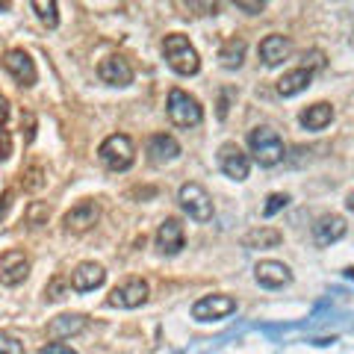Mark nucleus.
I'll list each match as a JSON object with an SVG mask.
<instances>
[{"mask_svg":"<svg viewBox=\"0 0 354 354\" xmlns=\"http://www.w3.org/2000/svg\"><path fill=\"white\" fill-rule=\"evenodd\" d=\"M162 57L169 62V68L177 71L180 77H192L201 68V59H198V50L189 44V39L180 36V32H171L162 41Z\"/></svg>","mask_w":354,"mask_h":354,"instance_id":"f257e3e1","label":"nucleus"},{"mask_svg":"<svg viewBox=\"0 0 354 354\" xmlns=\"http://www.w3.org/2000/svg\"><path fill=\"white\" fill-rule=\"evenodd\" d=\"M248 148H251V157L263 169H272V165H278L283 160V139L274 127H254L248 133Z\"/></svg>","mask_w":354,"mask_h":354,"instance_id":"f03ea898","label":"nucleus"},{"mask_svg":"<svg viewBox=\"0 0 354 354\" xmlns=\"http://www.w3.org/2000/svg\"><path fill=\"white\" fill-rule=\"evenodd\" d=\"M97 157L106 165L109 171H127L133 162H136V148H133V139L124 133H113L101 142L97 148Z\"/></svg>","mask_w":354,"mask_h":354,"instance_id":"7ed1b4c3","label":"nucleus"},{"mask_svg":"<svg viewBox=\"0 0 354 354\" xmlns=\"http://www.w3.org/2000/svg\"><path fill=\"white\" fill-rule=\"evenodd\" d=\"M165 109H169L171 124H177V127H198L204 118L201 104H198L192 95H186L183 88H171L169 101H165Z\"/></svg>","mask_w":354,"mask_h":354,"instance_id":"20e7f679","label":"nucleus"},{"mask_svg":"<svg viewBox=\"0 0 354 354\" xmlns=\"http://www.w3.org/2000/svg\"><path fill=\"white\" fill-rule=\"evenodd\" d=\"M177 204H180L183 213L195 221L213 218V198L207 195V189L201 183H183L180 192H177Z\"/></svg>","mask_w":354,"mask_h":354,"instance_id":"39448f33","label":"nucleus"},{"mask_svg":"<svg viewBox=\"0 0 354 354\" xmlns=\"http://www.w3.org/2000/svg\"><path fill=\"white\" fill-rule=\"evenodd\" d=\"M148 283L142 281V278H130L124 283H118L113 292H109L106 298V304L109 307H118V310H136L148 301Z\"/></svg>","mask_w":354,"mask_h":354,"instance_id":"423d86ee","label":"nucleus"},{"mask_svg":"<svg viewBox=\"0 0 354 354\" xmlns=\"http://www.w3.org/2000/svg\"><path fill=\"white\" fill-rule=\"evenodd\" d=\"M236 310V301L230 295H204L192 304V319L198 322H216V319H227Z\"/></svg>","mask_w":354,"mask_h":354,"instance_id":"0eeeda50","label":"nucleus"},{"mask_svg":"<svg viewBox=\"0 0 354 354\" xmlns=\"http://www.w3.org/2000/svg\"><path fill=\"white\" fill-rule=\"evenodd\" d=\"M97 218H101V207L95 201H80L62 216V227L65 234H86L97 225Z\"/></svg>","mask_w":354,"mask_h":354,"instance_id":"6e6552de","label":"nucleus"},{"mask_svg":"<svg viewBox=\"0 0 354 354\" xmlns=\"http://www.w3.org/2000/svg\"><path fill=\"white\" fill-rule=\"evenodd\" d=\"M218 169L225 171L230 180H245L251 171V160L236 142H227V145L218 148Z\"/></svg>","mask_w":354,"mask_h":354,"instance_id":"1a4fd4ad","label":"nucleus"},{"mask_svg":"<svg viewBox=\"0 0 354 354\" xmlns=\"http://www.w3.org/2000/svg\"><path fill=\"white\" fill-rule=\"evenodd\" d=\"M254 278L266 290H281V286L292 281V272H290V266H283L278 260H260L254 266Z\"/></svg>","mask_w":354,"mask_h":354,"instance_id":"9d476101","label":"nucleus"},{"mask_svg":"<svg viewBox=\"0 0 354 354\" xmlns=\"http://www.w3.org/2000/svg\"><path fill=\"white\" fill-rule=\"evenodd\" d=\"M30 274V260L24 251H6L0 254V283L3 286H18Z\"/></svg>","mask_w":354,"mask_h":354,"instance_id":"9b49d317","label":"nucleus"},{"mask_svg":"<svg viewBox=\"0 0 354 354\" xmlns=\"http://www.w3.org/2000/svg\"><path fill=\"white\" fill-rule=\"evenodd\" d=\"M3 65H6V71L12 74L21 86H36V77H39V74H36V62L30 59L27 50H18V48L6 50Z\"/></svg>","mask_w":354,"mask_h":354,"instance_id":"f8f14e48","label":"nucleus"},{"mask_svg":"<svg viewBox=\"0 0 354 354\" xmlns=\"http://www.w3.org/2000/svg\"><path fill=\"white\" fill-rule=\"evenodd\" d=\"M183 245H186L183 225L177 218H165L157 230V248L165 254V257H174V254L183 251Z\"/></svg>","mask_w":354,"mask_h":354,"instance_id":"ddd939ff","label":"nucleus"},{"mask_svg":"<svg viewBox=\"0 0 354 354\" xmlns=\"http://www.w3.org/2000/svg\"><path fill=\"white\" fill-rule=\"evenodd\" d=\"M104 281H106V272H104V266H97V263H80L68 278L71 290H77V292H92L97 286H104Z\"/></svg>","mask_w":354,"mask_h":354,"instance_id":"4468645a","label":"nucleus"},{"mask_svg":"<svg viewBox=\"0 0 354 354\" xmlns=\"http://www.w3.org/2000/svg\"><path fill=\"white\" fill-rule=\"evenodd\" d=\"M177 157H180V145H177V139L169 136V133H153L148 139V160L153 165L174 162Z\"/></svg>","mask_w":354,"mask_h":354,"instance_id":"2eb2a0df","label":"nucleus"},{"mask_svg":"<svg viewBox=\"0 0 354 354\" xmlns=\"http://www.w3.org/2000/svg\"><path fill=\"white\" fill-rule=\"evenodd\" d=\"M97 74H101V80L109 86H130L133 83V65L124 57H106L97 65Z\"/></svg>","mask_w":354,"mask_h":354,"instance_id":"dca6fc26","label":"nucleus"},{"mask_svg":"<svg viewBox=\"0 0 354 354\" xmlns=\"http://www.w3.org/2000/svg\"><path fill=\"white\" fill-rule=\"evenodd\" d=\"M290 53H292V41L281 36V32H272V36H266L260 41V59H263V65H269V68L281 65Z\"/></svg>","mask_w":354,"mask_h":354,"instance_id":"f3484780","label":"nucleus"},{"mask_svg":"<svg viewBox=\"0 0 354 354\" xmlns=\"http://www.w3.org/2000/svg\"><path fill=\"white\" fill-rule=\"evenodd\" d=\"M346 230L348 225L342 216H322L313 225V239H316V245H334V242L346 236Z\"/></svg>","mask_w":354,"mask_h":354,"instance_id":"a211bd4d","label":"nucleus"},{"mask_svg":"<svg viewBox=\"0 0 354 354\" xmlns=\"http://www.w3.org/2000/svg\"><path fill=\"white\" fill-rule=\"evenodd\" d=\"M310 80H313V68H292V71H286L281 80H278V95L283 97H295V95H301L304 88L310 86Z\"/></svg>","mask_w":354,"mask_h":354,"instance_id":"6ab92c4d","label":"nucleus"},{"mask_svg":"<svg viewBox=\"0 0 354 354\" xmlns=\"http://www.w3.org/2000/svg\"><path fill=\"white\" fill-rule=\"evenodd\" d=\"M83 328H86V316H80V313L57 316V319H50V325H48V337H53V339H65V337L80 334Z\"/></svg>","mask_w":354,"mask_h":354,"instance_id":"aec40b11","label":"nucleus"},{"mask_svg":"<svg viewBox=\"0 0 354 354\" xmlns=\"http://www.w3.org/2000/svg\"><path fill=\"white\" fill-rule=\"evenodd\" d=\"M330 118H334V106L325 104V101H319L313 106H307L298 121H301L304 130H325L330 124Z\"/></svg>","mask_w":354,"mask_h":354,"instance_id":"412c9836","label":"nucleus"},{"mask_svg":"<svg viewBox=\"0 0 354 354\" xmlns=\"http://www.w3.org/2000/svg\"><path fill=\"white\" fill-rule=\"evenodd\" d=\"M281 239H283L281 230L260 227V230H251V234L242 239V245H245V248H274V245H281Z\"/></svg>","mask_w":354,"mask_h":354,"instance_id":"4be33fe9","label":"nucleus"},{"mask_svg":"<svg viewBox=\"0 0 354 354\" xmlns=\"http://www.w3.org/2000/svg\"><path fill=\"white\" fill-rule=\"evenodd\" d=\"M242 59H245V41L242 39H227L225 44H221L218 62L225 65V68H239Z\"/></svg>","mask_w":354,"mask_h":354,"instance_id":"5701e85b","label":"nucleus"},{"mask_svg":"<svg viewBox=\"0 0 354 354\" xmlns=\"http://www.w3.org/2000/svg\"><path fill=\"white\" fill-rule=\"evenodd\" d=\"M32 3V12L39 15V21L48 30H57L59 24V6H57V0H30Z\"/></svg>","mask_w":354,"mask_h":354,"instance_id":"b1692460","label":"nucleus"},{"mask_svg":"<svg viewBox=\"0 0 354 354\" xmlns=\"http://www.w3.org/2000/svg\"><path fill=\"white\" fill-rule=\"evenodd\" d=\"M290 204V195H281V192H274V195H269L266 198V207H263V216L269 218V216H274V213H281V209Z\"/></svg>","mask_w":354,"mask_h":354,"instance_id":"393cba45","label":"nucleus"},{"mask_svg":"<svg viewBox=\"0 0 354 354\" xmlns=\"http://www.w3.org/2000/svg\"><path fill=\"white\" fill-rule=\"evenodd\" d=\"M218 3H221V0H186V6H189L192 12H198V15H213V12H218Z\"/></svg>","mask_w":354,"mask_h":354,"instance_id":"a878e982","label":"nucleus"},{"mask_svg":"<svg viewBox=\"0 0 354 354\" xmlns=\"http://www.w3.org/2000/svg\"><path fill=\"white\" fill-rule=\"evenodd\" d=\"M0 354H24V346H21L12 334H3V330H0Z\"/></svg>","mask_w":354,"mask_h":354,"instance_id":"bb28decb","label":"nucleus"},{"mask_svg":"<svg viewBox=\"0 0 354 354\" xmlns=\"http://www.w3.org/2000/svg\"><path fill=\"white\" fill-rule=\"evenodd\" d=\"M234 3L242 9V12L257 15V12H263V9H266V3H269V0H234Z\"/></svg>","mask_w":354,"mask_h":354,"instance_id":"cd10ccee","label":"nucleus"},{"mask_svg":"<svg viewBox=\"0 0 354 354\" xmlns=\"http://www.w3.org/2000/svg\"><path fill=\"white\" fill-rule=\"evenodd\" d=\"M12 153V136H9L6 124H0V160H6Z\"/></svg>","mask_w":354,"mask_h":354,"instance_id":"c85d7f7f","label":"nucleus"},{"mask_svg":"<svg viewBox=\"0 0 354 354\" xmlns=\"http://www.w3.org/2000/svg\"><path fill=\"white\" fill-rule=\"evenodd\" d=\"M39 354H77L71 346H65V342H48L44 348H39Z\"/></svg>","mask_w":354,"mask_h":354,"instance_id":"c756f323","label":"nucleus"},{"mask_svg":"<svg viewBox=\"0 0 354 354\" xmlns=\"http://www.w3.org/2000/svg\"><path fill=\"white\" fill-rule=\"evenodd\" d=\"M39 216H48V207L32 204V207H30V225H36V227H39Z\"/></svg>","mask_w":354,"mask_h":354,"instance_id":"7c9ffc66","label":"nucleus"},{"mask_svg":"<svg viewBox=\"0 0 354 354\" xmlns=\"http://www.w3.org/2000/svg\"><path fill=\"white\" fill-rule=\"evenodd\" d=\"M6 118H9V101L0 95V124H6Z\"/></svg>","mask_w":354,"mask_h":354,"instance_id":"2f4dec72","label":"nucleus"},{"mask_svg":"<svg viewBox=\"0 0 354 354\" xmlns=\"http://www.w3.org/2000/svg\"><path fill=\"white\" fill-rule=\"evenodd\" d=\"M346 204H348V209H351V213H354V192L348 195V201H346Z\"/></svg>","mask_w":354,"mask_h":354,"instance_id":"473e14b6","label":"nucleus"},{"mask_svg":"<svg viewBox=\"0 0 354 354\" xmlns=\"http://www.w3.org/2000/svg\"><path fill=\"white\" fill-rule=\"evenodd\" d=\"M9 9V0H0V12H6Z\"/></svg>","mask_w":354,"mask_h":354,"instance_id":"72a5a7b5","label":"nucleus"}]
</instances>
